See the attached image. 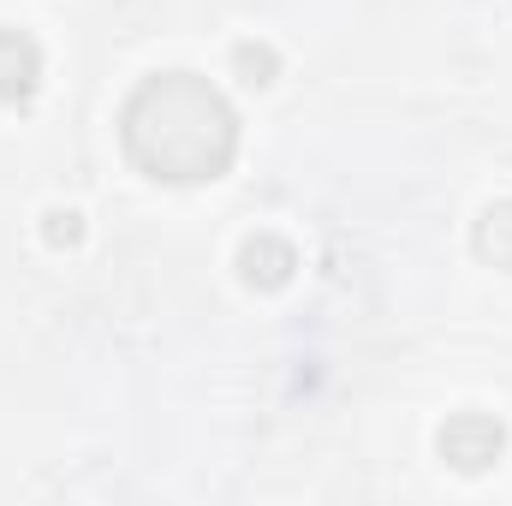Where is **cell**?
<instances>
[{"instance_id": "6da1fadb", "label": "cell", "mask_w": 512, "mask_h": 506, "mask_svg": "<svg viewBox=\"0 0 512 506\" xmlns=\"http://www.w3.org/2000/svg\"><path fill=\"white\" fill-rule=\"evenodd\" d=\"M120 143L131 167L161 185H203L221 179L239 155L233 102L197 72H155L131 90L120 114Z\"/></svg>"}, {"instance_id": "7a4b0ae2", "label": "cell", "mask_w": 512, "mask_h": 506, "mask_svg": "<svg viewBox=\"0 0 512 506\" xmlns=\"http://www.w3.org/2000/svg\"><path fill=\"white\" fill-rule=\"evenodd\" d=\"M435 447H441V459H447L453 471L483 477V471L507 453V429H501L495 417H483V411H459V417H447V423H441Z\"/></svg>"}, {"instance_id": "3957f363", "label": "cell", "mask_w": 512, "mask_h": 506, "mask_svg": "<svg viewBox=\"0 0 512 506\" xmlns=\"http://www.w3.org/2000/svg\"><path fill=\"white\" fill-rule=\"evenodd\" d=\"M292 274H298V251L280 233H251L239 245V280L251 292H280V286H292Z\"/></svg>"}, {"instance_id": "277c9868", "label": "cell", "mask_w": 512, "mask_h": 506, "mask_svg": "<svg viewBox=\"0 0 512 506\" xmlns=\"http://www.w3.org/2000/svg\"><path fill=\"white\" fill-rule=\"evenodd\" d=\"M42 84V48L24 30H0V102H30Z\"/></svg>"}, {"instance_id": "5b68a950", "label": "cell", "mask_w": 512, "mask_h": 506, "mask_svg": "<svg viewBox=\"0 0 512 506\" xmlns=\"http://www.w3.org/2000/svg\"><path fill=\"white\" fill-rule=\"evenodd\" d=\"M471 245H477V256H483L489 268L512 274V203H495V209H483V221H477Z\"/></svg>"}, {"instance_id": "8992f818", "label": "cell", "mask_w": 512, "mask_h": 506, "mask_svg": "<svg viewBox=\"0 0 512 506\" xmlns=\"http://www.w3.org/2000/svg\"><path fill=\"white\" fill-rule=\"evenodd\" d=\"M233 72H239V84L268 90V84L280 78V54H274L268 42H239V48H233Z\"/></svg>"}, {"instance_id": "52a82bcc", "label": "cell", "mask_w": 512, "mask_h": 506, "mask_svg": "<svg viewBox=\"0 0 512 506\" xmlns=\"http://www.w3.org/2000/svg\"><path fill=\"white\" fill-rule=\"evenodd\" d=\"M42 239H48V251H78L84 245V215L78 209H48L42 215Z\"/></svg>"}]
</instances>
